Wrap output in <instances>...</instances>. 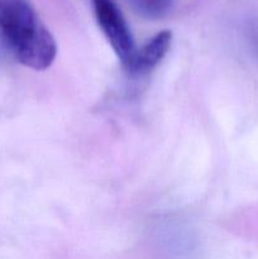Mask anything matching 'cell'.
Wrapping results in <instances>:
<instances>
[{"label":"cell","mask_w":258,"mask_h":259,"mask_svg":"<svg viewBox=\"0 0 258 259\" xmlns=\"http://www.w3.org/2000/svg\"><path fill=\"white\" fill-rule=\"evenodd\" d=\"M0 38L22 65L42 71L57 55V45L28 0H0Z\"/></svg>","instance_id":"obj_1"},{"label":"cell","mask_w":258,"mask_h":259,"mask_svg":"<svg viewBox=\"0 0 258 259\" xmlns=\"http://www.w3.org/2000/svg\"><path fill=\"white\" fill-rule=\"evenodd\" d=\"M138 14L149 19H158L166 15L174 5V0H128Z\"/></svg>","instance_id":"obj_4"},{"label":"cell","mask_w":258,"mask_h":259,"mask_svg":"<svg viewBox=\"0 0 258 259\" xmlns=\"http://www.w3.org/2000/svg\"><path fill=\"white\" fill-rule=\"evenodd\" d=\"M171 40L172 33L169 30H162L157 33L143 47L137 50L133 65L129 71L132 73H146L156 67L159 61L168 52Z\"/></svg>","instance_id":"obj_3"},{"label":"cell","mask_w":258,"mask_h":259,"mask_svg":"<svg viewBox=\"0 0 258 259\" xmlns=\"http://www.w3.org/2000/svg\"><path fill=\"white\" fill-rule=\"evenodd\" d=\"M99 27L120 60L121 65L131 70L138 48L136 47L129 25L114 0H91Z\"/></svg>","instance_id":"obj_2"}]
</instances>
